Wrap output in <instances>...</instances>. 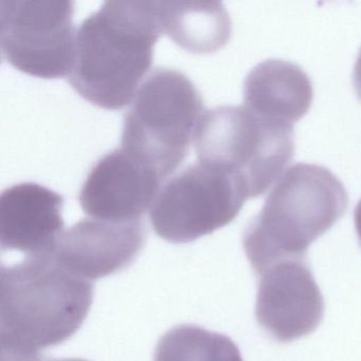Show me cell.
Here are the masks:
<instances>
[{
  "label": "cell",
  "instance_id": "7a4b0ae2",
  "mask_svg": "<svg viewBox=\"0 0 361 361\" xmlns=\"http://www.w3.org/2000/svg\"><path fill=\"white\" fill-rule=\"evenodd\" d=\"M94 286L54 255L27 257L0 272V348L39 353L66 341L90 312Z\"/></svg>",
  "mask_w": 361,
  "mask_h": 361
},
{
  "label": "cell",
  "instance_id": "3957f363",
  "mask_svg": "<svg viewBox=\"0 0 361 361\" xmlns=\"http://www.w3.org/2000/svg\"><path fill=\"white\" fill-rule=\"evenodd\" d=\"M348 192L327 169L297 164L287 169L243 238L257 274L286 259H305L308 247L345 213Z\"/></svg>",
  "mask_w": 361,
  "mask_h": 361
},
{
  "label": "cell",
  "instance_id": "8992f818",
  "mask_svg": "<svg viewBox=\"0 0 361 361\" xmlns=\"http://www.w3.org/2000/svg\"><path fill=\"white\" fill-rule=\"evenodd\" d=\"M247 200L235 177L197 162L161 188L149 209V219L160 238L183 244L229 225Z\"/></svg>",
  "mask_w": 361,
  "mask_h": 361
},
{
  "label": "cell",
  "instance_id": "5b68a950",
  "mask_svg": "<svg viewBox=\"0 0 361 361\" xmlns=\"http://www.w3.org/2000/svg\"><path fill=\"white\" fill-rule=\"evenodd\" d=\"M204 114L202 96L187 75L155 69L124 116L121 149L164 180L185 159Z\"/></svg>",
  "mask_w": 361,
  "mask_h": 361
},
{
  "label": "cell",
  "instance_id": "8fae6325",
  "mask_svg": "<svg viewBox=\"0 0 361 361\" xmlns=\"http://www.w3.org/2000/svg\"><path fill=\"white\" fill-rule=\"evenodd\" d=\"M63 198L37 185H12L0 196V244L30 257L54 255L64 233Z\"/></svg>",
  "mask_w": 361,
  "mask_h": 361
},
{
  "label": "cell",
  "instance_id": "30bf717a",
  "mask_svg": "<svg viewBox=\"0 0 361 361\" xmlns=\"http://www.w3.org/2000/svg\"><path fill=\"white\" fill-rule=\"evenodd\" d=\"M145 238L141 221L82 219L62 234L54 257L75 276L92 282L130 265L145 246Z\"/></svg>",
  "mask_w": 361,
  "mask_h": 361
},
{
  "label": "cell",
  "instance_id": "7c38bea8",
  "mask_svg": "<svg viewBox=\"0 0 361 361\" xmlns=\"http://www.w3.org/2000/svg\"><path fill=\"white\" fill-rule=\"evenodd\" d=\"M312 97L308 75L287 61H264L245 80V106L266 119L288 126L307 114Z\"/></svg>",
  "mask_w": 361,
  "mask_h": 361
},
{
  "label": "cell",
  "instance_id": "4fadbf2b",
  "mask_svg": "<svg viewBox=\"0 0 361 361\" xmlns=\"http://www.w3.org/2000/svg\"><path fill=\"white\" fill-rule=\"evenodd\" d=\"M162 33L193 54H212L231 37L227 10L217 1H157Z\"/></svg>",
  "mask_w": 361,
  "mask_h": 361
},
{
  "label": "cell",
  "instance_id": "52a82bcc",
  "mask_svg": "<svg viewBox=\"0 0 361 361\" xmlns=\"http://www.w3.org/2000/svg\"><path fill=\"white\" fill-rule=\"evenodd\" d=\"M73 3L67 0L0 1V47L4 59L27 75L59 79L75 62Z\"/></svg>",
  "mask_w": 361,
  "mask_h": 361
},
{
  "label": "cell",
  "instance_id": "e0dca14e",
  "mask_svg": "<svg viewBox=\"0 0 361 361\" xmlns=\"http://www.w3.org/2000/svg\"><path fill=\"white\" fill-rule=\"evenodd\" d=\"M56 361H84V360H80V359H64V360H56Z\"/></svg>",
  "mask_w": 361,
  "mask_h": 361
},
{
  "label": "cell",
  "instance_id": "6da1fadb",
  "mask_svg": "<svg viewBox=\"0 0 361 361\" xmlns=\"http://www.w3.org/2000/svg\"><path fill=\"white\" fill-rule=\"evenodd\" d=\"M164 35L157 1H105L78 29L68 82L88 102L121 109L132 102Z\"/></svg>",
  "mask_w": 361,
  "mask_h": 361
},
{
  "label": "cell",
  "instance_id": "277c9868",
  "mask_svg": "<svg viewBox=\"0 0 361 361\" xmlns=\"http://www.w3.org/2000/svg\"><path fill=\"white\" fill-rule=\"evenodd\" d=\"M194 143L198 162L235 177L249 198L278 181L295 153L293 126L266 119L245 105L206 111Z\"/></svg>",
  "mask_w": 361,
  "mask_h": 361
},
{
  "label": "cell",
  "instance_id": "2e32d148",
  "mask_svg": "<svg viewBox=\"0 0 361 361\" xmlns=\"http://www.w3.org/2000/svg\"><path fill=\"white\" fill-rule=\"evenodd\" d=\"M355 228H356L357 235L361 245V200L355 209L354 214Z\"/></svg>",
  "mask_w": 361,
  "mask_h": 361
},
{
  "label": "cell",
  "instance_id": "9c48e42d",
  "mask_svg": "<svg viewBox=\"0 0 361 361\" xmlns=\"http://www.w3.org/2000/svg\"><path fill=\"white\" fill-rule=\"evenodd\" d=\"M164 179L121 147L103 156L80 191L81 208L92 219L128 223L141 221L159 193Z\"/></svg>",
  "mask_w": 361,
  "mask_h": 361
},
{
  "label": "cell",
  "instance_id": "9a60e30c",
  "mask_svg": "<svg viewBox=\"0 0 361 361\" xmlns=\"http://www.w3.org/2000/svg\"><path fill=\"white\" fill-rule=\"evenodd\" d=\"M354 86L359 99L361 100V49L357 56L354 67Z\"/></svg>",
  "mask_w": 361,
  "mask_h": 361
},
{
  "label": "cell",
  "instance_id": "ba28073f",
  "mask_svg": "<svg viewBox=\"0 0 361 361\" xmlns=\"http://www.w3.org/2000/svg\"><path fill=\"white\" fill-rule=\"evenodd\" d=\"M324 300L305 259L272 264L259 274L255 317L274 339L290 342L322 322Z\"/></svg>",
  "mask_w": 361,
  "mask_h": 361
},
{
  "label": "cell",
  "instance_id": "5bb4252c",
  "mask_svg": "<svg viewBox=\"0 0 361 361\" xmlns=\"http://www.w3.org/2000/svg\"><path fill=\"white\" fill-rule=\"evenodd\" d=\"M155 361H243V357L227 336L194 325H180L160 339Z\"/></svg>",
  "mask_w": 361,
  "mask_h": 361
}]
</instances>
